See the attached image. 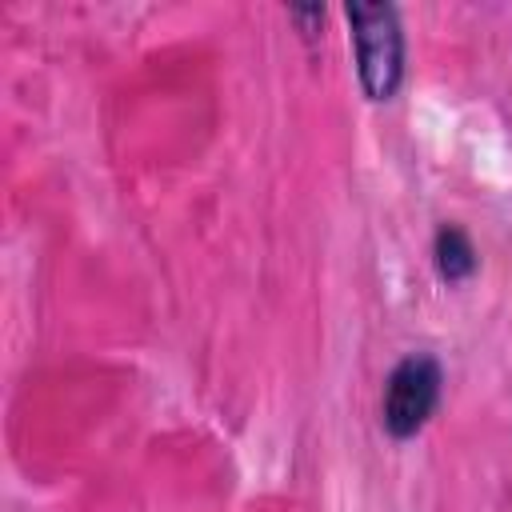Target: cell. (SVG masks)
I'll use <instances>...</instances> for the list:
<instances>
[{"label":"cell","mask_w":512,"mask_h":512,"mask_svg":"<svg viewBox=\"0 0 512 512\" xmlns=\"http://www.w3.org/2000/svg\"><path fill=\"white\" fill-rule=\"evenodd\" d=\"M444 368L432 352H408L392 364L380 392V428L392 440H412L440 408Z\"/></svg>","instance_id":"7a4b0ae2"},{"label":"cell","mask_w":512,"mask_h":512,"mask_svg":"<svg viewBox=\"0 0 512 512\" xmlns=\"http://www.w3.org/2000/svg\"><path fill=\"white\" fill-rule=\"evenodd\" d=\"M432 264H436V272H440L444 284H464V280H472L476 268H480V256H476L472 236H468L460 224L444 220V224L432 232Z\"/></svg>","instance_id":"3957f363"},{"label":"cell","mask_w":512,"mask_h":512,"mask_svg":"<svg viewBox=\"0 0 512 512\" xmlns=\"http://www.w3.org/2000/svg\"><path fill=\"white\" fill-rule=\"evenodd\" d=\"M356 80L368 100H392L404 84V28L396 4H344Z\"/></svg>","instance_id":"6da1fadb"}]
</instances>
